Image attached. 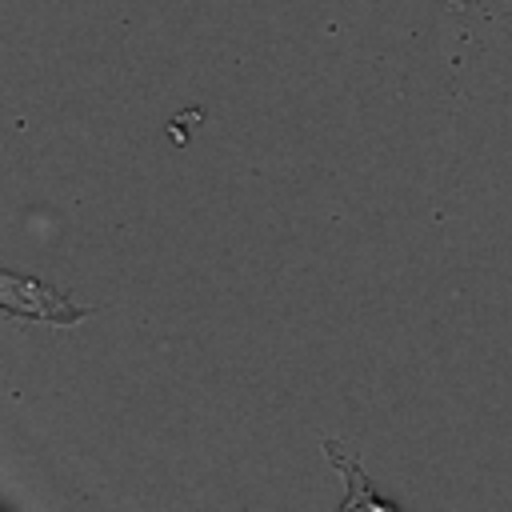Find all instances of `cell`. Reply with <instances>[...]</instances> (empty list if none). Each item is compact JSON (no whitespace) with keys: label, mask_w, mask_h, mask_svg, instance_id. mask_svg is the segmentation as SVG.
Instances as JSON below:
<instances>
[{"label":"cell","mask_w":512,"mask_h":512,"mask_svg":"<svg viewBox=\"0 0 512 512\" xmlns=\"http://www.w3.org/2000/svg\"><path fill=\"white\" fill-rule=\"evenodd\" d=\"M0 312L16 320H40V324H80L92 316V304H72V296L40 276L28 272H0Z\"/></svg>","instance_id":"6da1fadb"},{"label":"cell","mask_w":512,"mask_h":512,"mask_svg":"<svg viewBox=\"0 0 512 512\" xmlns=\"http://www.w3.org/2000/svg\"><path fill=\"white\" fill-rule=\"evenodd\" d=\"M324 456H328V464L344 476V484H348V492H344V500H340V512H352V508H384V512H396V500H388L384 492H376L372 488V480L364 476V468H360V452L352 448V444H344V440H336V436H324Z\"/></svg>","instance_id":"7a4b0ae2"},{"label":"cell","mask_w":512,"mask_h":512,"mask_svg":"<svg viewBox=\"0 0 512 512\" xmlns=\"http://www.w3.org/2000/svg\"><path fill=\"white\" fill-rule=\"evenodd\" d=\"M448 4H452V8H464V4H468V0H448Z\"/></svg>","instance_id":"3957f363"}]
</instances>
